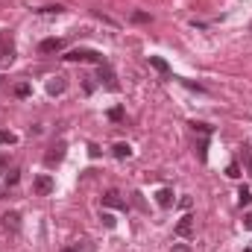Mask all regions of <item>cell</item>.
Masks as SVG:
<instances>
[{
    "instance_id": "cell-1",
    "label": "cell",
    "mask_w": 252,
    "mask_h": 252,
    "mask_svg": "<svg viewBox=\"0 0 252 252\" xmlns=\"http://www.w3.org/2000/svg\"><path fill=\"white\" fill-rule=\"evenodd\" d=\"M64 59H67V62H94V64H106L103 53H97V50H88V47H76V50H70Z\"/></svg>"
},
{
    "instance_id": "cell-2",
    "label": "cell",
    "mask_w": 252,
    "mask_h": 252,
    "mask_svg": "<svg viewBox=\"0 0 252 252\" xmlns=\"http://www.w3.org/2000/svg\"><path fill=\"white\" fill-rule=\"evenodd\" d=\"M64 150H67V144H64V141H56V144H50V150L44 153V164H47V167H56V164H62Z\"/></svg>"
},
{
    "instance_id": "cell-3",
    "label": "cell",
    "mask_w": 252,
    "mask_h": 252,
    "mask_svg": "<svg viewBox=\"0 0 252 252\" xmlns=\"http://www.w3.org/2000/svg\"><path fill=\"white\" fill-rule=\"evenodd\" d=\"M12 62H15V44L9 35L0 32V67H9Z\"/></svg>"
},
{
    "instance_id": "cell-4",
    "label": "cell",
    "mask_w": 252,
    "mask_h": 252,
    "mask_svg": "<svg viewBox=\"0 0 252 252\" xmlns=\"http://www.w3.org/2000/svg\"><path fill=\"white\" fill-rule=\"evenodd\" d=\"M53 188H56V182H53L47 173H41V176L32 179V193H35V196H47V193H53Z\"/></svg>"
},
{
    "instance_id": "cell-5",
    "label": "cell",
    "mask_w": 252,
    "mask_h": 252,
    "mask_svg": "<svg viewBox=\"0 0 252 252\" xmlns=\"http://www.w3.org/2000/svg\"><path fill=\"white\" fill-rule=\"evenodd\" d=\"M97 79L106 85V88H112V91H118V76H115V70L109 67V64H97Z\"/></svg>"
},
{
    "instance_id": "cell-6",
    "label": "cell",
    "mask_w": 252,
    "mask_h": 252,
    "mask_svg": "<svg viewBox=\"0 0 252 252\" xmlns=\"http://www.w3.org/2000/svg\"><path fill=\"white\" fill-rule=\"evenodd\" d=\"M0 220H3V229H6V232H12V235L21 232V214H18V211H9V214H3Z\"/></svg>"
},
{
    "instance_id": "cell-7",
    "label": "cell",
    "mask_w": 252,
    "mask_h": 252,
    "mask_svg": "<svg viewBox=\"0 0 252 252\" xmlns=\"http://www.w3.org/2000/svg\"><path fill=\"white\" fill-rule=\"evenodd\" d=\"M103 205H109V208H126V199L118 190H106L103 193Z\"/></svg>"
},
{
    "instance_id": "cell-8",
    "label": "cell",
    "mask_w": 252,
    "mask_h": 252,
    "mask_svg": "<svg viewBox=\"0 0 252 252\" xmlns=\"http://www.w3.org/2000/svg\"><path fill=\"white\" fill-rule=\"evenodd\" d=\"M190 232H193V217L185 214V217L176 223V238H190Z\"/></svg>"
},
{
    "instance_id": "cell-9",
    "label": "cell",
    "mask_w": 252,
    "mask_h": 252,
    "mask_svg": "<svg viewBox=\"0 0 252 252\" xmlns=\"http://www.w3.org/2000/svg\"><path fill=\"white\" fill-rule=\"evenodd\" d=\"M62 47H64L62 38H44V41L38 44V50H41V53H59Z\"/></svg>"
},
{
    "instance_id": "cell-10",
    "label": "cell",
    "mask_w": 252,
    "mask_h": 252,
    "mask_svg": "<svg viewBox=\"0 0 252 252\" xmlns=\"http://www.w3.org/2000/svg\"><path fill=\"white\" fill-rule=\"evenodd\" d=\"M64 88H67V82H64L62 76H56V79H50V82H47V94H50V97L64 94Z\"/></svg>"
},
{
    "instance_id": "cell-11",
    "label": "cell",
    "mask_w": 252,
    "mask_h": 252,
    "mask_svg": "<svg viewBox=\"0 0 252 252\" xmlns=\"http://www.w3.org/2000/svg\"><path fill=\"white\" fill-rule=\"evenodd\" d=\"M156 202H158L161 208H170V205L176 202V199H173V190H170V188H161L158 193H156Z\"/></svg>"
},
{
    "instance_id": "cell-12",
    "label": "cell",
    "mask_w": 252,
    "mask_h": 252,
    "mask_svg": "<svg viewBox=\"0 0 252 252\" xmlns=\"http://www.w3.org/2000/svg\"><path fill=\"white\" fill-rule=\"evenodd\" d=\"M150 64H153V67H156V70H158L161 76H167V79H170V64L164 62L161 56H150Z\"/></svg>"
},
{
    "instance_id": "cell-13",
    "label": "cell",
    "mask_w": 252,
    "mask_h": 252,
    "mask_svg": "<svg viewBox=\"0 0 252 252\" xmlns=\"http://www.w3.org/2000/svg\"><path fill=\"white\" fill-rule=\"evenodd\" d=\"M112 153H115V158H129V156H132V147L121 141V144H115V147H112Z\"/></svg>"
},
{
    "instance_id": "cell-14",
    "label": "cell",
    "mask_w": 252,
    "mask_h": 252,
    "mask_svg": "<svg viewBox=\"0 0 252 252\" xmlns=\"http://www.w3.org/2000/svg\"><path fill=\"white\" fill-rule=\"evenodd\" d=\"M241 158H244V164H247V173L252 176V147H250V144H244V147H241Z\"/></svg>"
},
{
    "instance_id": "cell-15",
    "label": "cell",
    "mask_w": 252,
    "mask_h": 252,
    "mask_svg": "<svg viewBox=\"0 0 252 252\" xmlns=\"http://www.w3.org/2000/svg\"><path fill=\"white\" fill-rule=\"evenodd\" d=\"M238 202H241V205H250V202H252V190L247 188V185H241V188H238Z\"/></svg>"
},
{
    "instance_id": "cell-16",
    "label": "cell",
    "mask_w": 252,
    "mask_h": 252,
    "mask_svg": "<svg viewBox=\"0 0 252 252\" xmlns=\"http://www.w3.org/2000/svg\"><path fill=\"white\" fill-rule=\"evenodd\" d=\"M0 144H18V135L9 129H0Z\"/></svg>"
},
{
    "instance_id": "cell-17",
    "label": "cell",
    "mask_w": 252,
    "mask_h": 252,
    "mask_svg": "<svg viewBox=\"0 0 252 252\" xmlns=\"http://www.w3.org/2000/svg\"><path fill=\"white\" fill-rule=\"evenodd\" d=\"M30 94H32L30 82H21V85H15V97H30Z\"/></svg>"
},
{
    "instance_id": "cell-18",
    "label": "cell",
    "mask_w": 252,
    "mask_h": 252,
    "mask_svg": "<svg viewBox=\"0 0 252 252\" xmlns=\"http://www.w3.org/2000/svg\"><path fill=\"white\" fill-rule=\"evenodd\" d=\"M226 176H229V179H238V176H241V164H238V161H232V164L226 167Z\"/></svg>"
},
{
    "instance_id": "cell-19",
    "label": "cell",
    "mask_w": 252,
    "mask_h": 252,
    "mask_svg": "<svg viewBox=\"0 0 252 252\" xmlns=\"http://www.w3.org/2000/svg\"><path fill=\"white\" fill-rule=\"evenodd\" d=\"M132 21H135V24H150L153 18H150L147 12H132Z\"/></svg>"
},
{
    "instance_id": "cell-20",
    "label": "cell",
    "mask_w": 252,
    "mask_h": 252,
    "mask_svg": "<svg viewBox=\"0 0 252 252\" xmlns=\"http://www.w3.org/2000/svg\"><path fill=\"white\" fill-rule=\"evenodd\" d=\"M109 121H115V124H118V121H124V109H121V106L109 109Z\"/></svg>"
},
{
    "instance_id": "cell-21",
    "label": "cell",
    "mask_w": 252,
    "mask_h": 252,
    "mask_svg": "<svg viewBox=\"0 0 252 252\" xmlns=\"http://www.w3.org/2000/svg\"><path fill=\"white\" fill-rule=\"evenodd\" d=\"M100 220H103V226H106V229H115V226H118L115 214H100Z\"/></svg>"
},
{
    "instance_id": "cell-22",
    "label": "cell",
    "mask_w": 252,
    "mask_h": 252,
    "mask_svg": "<svg viewBox=\"0 0 252 252\" xmlns=\"http://www.w3.org/2000/svg\"><path fill=\"white\" fill-rule=\"evenodd\" d=\"M190 126H193V132H199L202 138H208V135H211V126H208V124H190Z\"/></svg>"
},
{
    "instance_id": "cell-23",
    "label": "cell",
    "mask_w": 252,
    "mask_h": 252,
    "mask_svg": "<svg viewBox=\"0 0 252 252\" xmlns=\"http://www.w3.org/2000/svg\"><path fill=\"white\" fill-rule=\"evenodd\" d=\"M18 179H21V170H12V173L6 176V182H9V188H12V185H18Z\"/></svg>"
},
{
    "instance_id": "cell-24",
    "label": "cell",
    "mask_w": 252,
    "mask_h": 252,
    "mask_svg": "<svg viewBox=\"0 0 252 252\" xmlns=\"http://www.w3.org/2000/svg\"><path fill=\"white\" fill-rule=\"evenodd\" d=\"M41 12H47V15H59V12H62V6H44Z\"/></svg>"
},
{
    "instance_id": "cell-25",
    "label": "cell",
    "mask_w": 252,
    "mask_h": 252,
    "mask_svg": "<svg viewBox=\"0 0 252 252\" xmlns=\"http://www.w3.org/2000/svg\"><path fill=\"white\" fill-rule=\"evenodd\" d=\"M85 247L82 244H73V247H62V252H82Z\"/></svg>"
},
{
    "instance_id": "cell-26",
    "label": "cell",
    "mask_w": 252,
    "mask_h": 252,
    "mask_svg": "<svg viewBox=\"0 0 252 252\" xmlns=\"http://www.w3.org/2000/svg\"><path fill=\"white\" fill-rule=\"evenodd\" d=\"M170 252H193V250H190L188 244H176V247H173Z\"/></svg>"
},
{
    "instance_id": "cell-27",
    "label": "cell",
    "mask_w": 252,
    "mask_h": 252,
    "mask_svg": "<svg viewBox=\"0 0 252 252\" xmlns=\"http://www.w3.org/2000/svg\"><path fill=\"white\" fill-rule=\"evenodd\" d=\"M244 226H247V229H252V211L247 214V217H244Z\"/></svg>"
},
{
    "instance_id": "cell-28",
    "label": "cell",
    "mask_w": 252,
    "mask_h": 252,
    "mask_svg": "<svg viewBox=\"0 0 252 252\" xmlns=\"http://www.w3.org/2000/svg\"><path fill=\"white\" fill-rule=\"evenodd\" d=\"M244 252H252V250H244Z\"/></svg>"
}]
</instances>
